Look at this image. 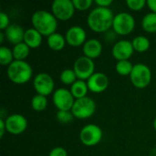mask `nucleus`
<instances>
[{
    "label": "nucleus",
    "instance_id": "1",
    "mask_svg": "<svg viewBox=\"0 0 156 156\" xmlns=\"http://www.w3.org/2000/svg\"><path fill=\"white\" fill-rule=\"evenodd\" d=\"M113 19L114 14L110 8L97 6L89 14L87 24L92 31L96 33H103L112 27Z\"/></svg>",
    "mask_w": 156,
    "mask_h": 156
},
{
    "label": "nucleus",
    "instance_id": "2",
    "mask_svg": "<svg viewBox=\"0 0 156 156\" xmlns=\"http://www.w3.org/2000/svg\"><path fill=\"white\" fill-rule=\"evenodd\" d=\"M33 27L42 36L49 37L56 33L58 27V19L54 15L46 10L36 11L31 17Z\"/></svg>",
    "mask_w": 156,
    "mask_h": 156
},
{
    "label": "nucleus",
    "instance_id": "3",
    "mask_svg": "<svg viewBox=\"0 0 156 156\" xmlns=\"http://www.w3.org/2000/svg\"><path fill=\"white\" fill-rule=\"evenodd\" d=\"M8 79L15 84L21 85L28 82L33 75V69L25 60H14L6 69Z\"/></svg>",
    "mask_w": 156,
    "mask_h": 156
},
{
    "label": "nucleus",
    "instance_id": "4",
    "mask_svg": "<svg viewBox=\"0 0 156 156\" xmlns=\"http://www.w3.org/2000/svg\"><path fill=\"white\" fill-rule=\"evenodd\" d=\"M132 84L137 89L146 88L152 80V71L150 68L143 63H138L133 66L130 75Z\"/></svg>",
    "mask_w": 156,
    "mask_h": 156
},
{
    "label": "nucleus",
    "instance_id": "5",
    "mask_svg": "<svg viewBox=\"0 0 156 156\" xmlns=\"http://www.w3.org/2000/svg\"><path fill=\"white\" fill-rule=\"evenodd\" d=\"M134 27L135 19L131 14L127 12H121L114 16L112 28L117 35H129L133 31Z\"/></svg>",
    "mask_w": 156,
    "mask_h": 156
},
{
    "label": "nucleus",
    "instance_id": "6",
    "mask_svg": "<svg viewBox=\"0 0 156 156\" xmlns=\"http://www.w3.org/2000/svg\"><path fill=\"white\" fill-rule=\"evenodd\" d=\"M95 112L96 103L90 97L76 100L71 109V112L74 115V117L81 120L90 118L95 113Z\"/></svg>",
    "mask_w": 156,
    "mask_h": 156
},
{
    "label": "nucleus",
    "instance_id": "7",
    "mask_svg": "<svg viewBox=\"0 0 156 156\" xmlns=\"http://www.w3.org/2000/svg\"><path fill=\"white\" fill-rule=\"evenodd\" d=\"M75 6L72 0H55L51 5V11L58 20L67 21L75 13Z\"/></svg>",
    "mask_w": 156,
    "mask_h": 156
},
{
    "label": "nucleus",
    "instance_id": "8",
    "mask_svg": "<svg viewBox=\"0 0 156 156\" xmlns=\"http://www.w3.org/2000/svg\"><path fill=\"white\" fill-rule=\"evenodd\" d=\"M103 133L100 126L96 124H87L80 133V140L86 146H94L102 139Z\"/></svg>",
    "mask_w": 156,
    "mask_h": 156
},
{
    "label": "nucleus",
    "instance_id": "9",
    "mask_svg": "<svg viewBox=\"0 0 156 156\" xmlns=\"http://www.w3.org/2000/svg\"><path fill=\"white\" fill-rule=\"evenodd\" d=\"M73 70L76 73L78 80H88L95 73L94 61L85 56L80 57L74 62Z\"/></svg>",
    "mask_w": 156,
    "mask_h": 156
},
{
    "label": "nucleus",
    "instance_id": "10",
    "mask_svg": "<svg viewBox=\"0 0 156 156\" xmlns=\"http://www.w3.org/2000/svg\"><path fill=\"white\" fill-rule=\"evenodd\" d=\"M33 87L37 94L47 97L53 92L55 82L53 78L48 73L41 72L35 77L33 80Z\"/></svg>",
    "mask_w": 156,
    "mask_h": 156
},
{
    "label": "nucleus",
    "instance_id": "11",
    "mask_svg": "<svg viewBox=\"0 0 156 156\" xmlns=\"http://www.w3.org/2000/svg\"><path fill=\"white\" fill-rule=\"evenodd\" d=\"M53 103L58 111H71L75 102V98L71 94L70 90L60 88L53 93Z\"/></svg>",
    "mask_w": 156,
    "mask_h": 156
},
{
    "label": "nucleus",
    "instance_id": "12",
    "mask_svg": "<svg viewBox=\"0 0 156 156\" xmlns=\"http://www.w3.org/2000/svg\"><path fill=\"white\" fill-rule=\"evenodd\" d=\"M5 122L6 132L13 135H19L27 128V120L25 118V116L18 113L7 116Z\"/></svg>",
    "mask_w": 156,
    "mask_h": 156
},
{
    "label": "nucleus",
    "instance_id": "13",
    "mask_svg": "<svg viewBox=\"0 0 156 156\" xmlns=\"http://www.w3.org/2000/svg\"><path fill=\"white\" fill-rule=\"evenodd\" d=\"M134 52L133 43L129 40L122 39L118 41L112 47V56L117 61L121 60H129Z\"/></svg>",
    "mask_w": 156,
    "mask_h": 156
},
{
    "label": "nucleus",
    "instance_id": "14",
    "mask_svg": "<svg viewBox=\"0 0 156 156\" xmlns=\"http://www.w3.org/2000/svg\"><path fill=\"white\" fill-rule=\"evenodd\" d=\"M67 44L70 47H80L83 46L86 42V31L83 27L79 26H73L69 27L65 35Z\"/></svg>",
    "mask_w": 156,
    "mask_h": 156
},
{
    "label": "nucleus",
    "instance_id": "15",
    "mask_svg": "<svg viewBox=\"0 0 156 156\" xmlns=\"http://www.w3.org/2000/svg\"><path fill=\"white\" fill-rule=\"evenodd\" d=\"M109 79L107 75L102 72H95L88 80V88L93 93H101L109 87Z\"/></svg>",
    "mask_w": 156,
    "mask_h": 156
},
{
    "label": "nucleus",
    "instance_id": "16",
    "mask_svg": "<svg viewBox=\"0 0 156 156\" xmlns=\"http://www.w3.org/2000/svg\"><path fill=\"white\" fill-rule=\"evenodd\" d=\"M25 32L26 30H24V28L17 24H11L6 29L4 30L6 40L14 46L24 42Z\"/></svg>",
    "mask_w": 156,
    "mask_h": 156
},
{
    "label": "nucleus",
    "instance_id": "17",
    "mask_svg": "<svg viewBox=\"0 0 156 156\" xmlns=\"http://www.w3.org/2000/svg\"><path fill=\"white\" fill-rule=\"evenodd\" d=\"M82 51L85 57L90 59L97 58L102 53V44L96 38H90L83 45Z\"/></svg>",
    "mask_w": 156,
    "mask_h": 156
},
{
    "label": "nucleus",
    "instance_id": "18",
    "mask_svg": "<svg viewBox=\"0 0 156 156\" xmlns=\"http://www.w3.org/2000/svg\"><path fill=\"white\" fill-rule=\"evenodd\" d=\"M42 37L43 36L37 30H36L34 27H31L27 29L25 32L24 43L27 44L30 48H37L41 45Z\"/></svg>",
    "mask_w": 156,
    "mask_h": 156
},
{
    "label": "nucleus",
    "instance_id": "19",
    "mask_svg": "<svg viewBox=\"0 0 156 156\" xmlns=\"http://www.w3.org/2000/svg\"><path fill=\"white\" fill-rule=\"evenodd\" d=\"M67 41L65 38V36L59 34V33H54L48 37L47 38V44L48 48L54 51H60L65 48Z\"/></svg>",
    "mask_w": 156,
    "mask_h": 156
},
{
    "label": "nucleus",
    "instance_id": "20",
    "mask_svg": "<svg viewBox=\"0 0 156 156\" xmlns=\"http://www.w3.org/2000/svg\"><path fill=\"white\" fill-rule=\"evenodd\" d=\"M70 90L71 94L73 95V97L76 100L87 97V93H88V90H89L87 81L81 80H78L76 82H74L70 86V90Z\"/></svg>",
    "mask_w": 156,
    "mask_h": 156
},
{
    "label": "nucleus",
    "instance_id": "21",
    "mask_svg": "<svg viewBox=\"0 0 156 156\" xmlns=\"http://www.w3.org/2000/svg\"><path fill=\"white\" fill-rule=\"evenodd\" d=\"M13 56L15 60H25L30 53V48L24 42L15 45L13 49Z\"/></svg>",
    "mask_w": 156,
    "mask_h": 156
},
{
    "label": "nucleus",
    "instance_id": "22",
    "mask_svg": "<svg viewBox=\"0 0 156 156\" xmlns=\"http://www.w3.org/2000/svg\"><path fill=\"white\" fill-rule=\"evenodd\" d=\"M143 29L148 33L156 32V13H148L146 14L142 20Z\"/></svg>",
    "mask_w": 156,
    "mask_h": 156
},
{
    "label": "nucleus",
    "instance_id": "23",
    "mask_svg": "<svg viewBox=\"0 0 156 156\" xmlns=\"http://www.w3.org/2000/svg\"><path fill=\"white\" fill-rule=\"evenodd\" d=\"M132 43H133L134 51H137L139 53L146 52L150 48V41L144 36H139V37H134Z\"/></svg>",
    "mask_w": 156,
    "mask_h": 156
},
{
    "label": "nucleus",
    "instance_id": "24",
    "mask_svg": "<svg viewBox=\"0 0 156 156\" xmlns=\"http://www.w3.org/2000/svg\"><path fill=\"white\" fill-rule=\"evenodd\" d=\"M133 66L134 65H133L130 60H121L117 61L115 69L117 73L121 76H130L133 71Z\"/></svg>",
    "mask_w": 156,
    "mask_h": 156
},
{
    "label": "nucleus",
    "instance_id": "25",
    "mask_svg": "<svg viewBox=\"0 0 156 156\" xmlns=\"http://www.w3.org/2000/svg\"><path fill=\"white\" fill-rule=\"evenodd\" d=\"M32 109L36 112H43L48 106V100L47 97L43 95L37 94L32 98L31 101Z\"/></svg>",
    "mask_w": 156,
    "mask_h": 156
},
{
    "label": "nucleus",
    "instance_id": "26",
    "mask_svg": "<svg viewBox=\"0 0 156 156\" xmlns=\"http://www.w3.org/2000/svg\"><path fill=\"white\" fill-rule=\"evenodd\" d=\"M14 56L12 49L7 47L2 46L0 48V64L3 66H9L14 61Z\"/></svg>",
    "mask_w": 156,
    "mask_h": 156
},
{
    "label": "nucleus",
    "instance_id": "27",
    "mask_svg": "<svg viewBox=\"0 0 156 156\" xmlns=\"http://www.w3.org/2000/svg\"><path fill=\"white\" fill-rule=\"evenodd\" d=\"M59 79L61 82L65 85H72L74 82L78 80V78L76 76V73L74 72L73 69H66L61 71Z\"/></svg>",
    "mask_w": 156,
    "mask_h": 156
},
{
    "label": "nucleus",
    "instance_id": "28",
    "mask_svg": "<svg viewBox=\"0 0 156 156\" xmlns=\"http://www.w3.org/2000/svg\"><path fill=\"white\" fill-rule=\"evenodd\" d=\"M56 117L59 122L64 123V124L69 123L70 122H72L73 118H75L71 111H58Z\"/></svg>",
    "mask_w": 156,
    "mask_h": 156
},
{
    "label": "nucleus",
    "instance_id": "29",
    "mask_svg": "<svg viewBox=\"0 0 156 156\" xmlns=\"http://www.w3.org/2000/svg\"><path fill=\"white\" fill-rule=\"evenodd\" d=\"M126 5L128 7L133 11H139L142 10L145 5H147V1L145 0H127Z\"/></svg>",
    "mask_w": 156,
    "mask_h": 156
},
{
    "label": "nucleus",
    "instance_id": "30",
    "mask_svg": "<svg viewBox=\"0 0 156 156\" xmlns=\"http://www.w3.org/2000/svg\"><path fill=\"white\" fill-rule=\"evenodd\" d=\"M72 2L75 6V9L79 11L88 10L93 4L92 0H72Z\"/></svg>",
    "mask_w": 156,
    "mask_h": 156
},
{
    "label": "nucleus",
    "instance_id": "31",
    "mask_svg": "<svg viewBox=\"0 0 156 156\" xmlns=\"http://www.w3.org/2000/svg\"><path fill=\"white\" fill-rule=\"evenodd\" d=\"M10 25H11L10 19H9V16H7V14H5V12H1L0 13V29L5 30Z\"/></svg>",
    "mask_w": 156,
    "mask_h": 156
},
{
    "label": "nucleus",
    "instance_id": "32",
    "mask_svg": "<svg viewBox=\"0 0 156 156\" xmlns=\"http://www.w3.org/2000/svg\"><path fill=\"white\" fill-rule=\"evenodd\" d=\"M48 156H68V153L63 147H55L49 152Z\"/></svg>",
    "mask_w": 156,
    "mask_h": 156
},
{
    "label": "nucleus",
    "instance_id": "33",
    "mask_svg": "<svg viewBox=\"0 0 156 156\" xmlns=\"http://www.w3.org/2000/svg\"><path fill=\"white\" fill-rule=\"evenodd\" d=\"M112 2H113L112 0H96L95 4L97 5V6L109 8V6L112 4Z\"/></svg>",
    "mask_w": 156,
    "mask_h": 156
},
{
    "label": "nucleus",
    "instance_id": "34",
    "mask_svg": "<svg viewBox=\"0 0 156 156\" xmlns=\"http://www.w3.org/2000/svg\"><path fill=\"white\" fill-rule=\"evenodd\" d=\"M6 132V127H5V122L3 118L0 119V137L3 138L5 133Z\"/></svg>",
    "mask_w": 156,
    "mask_h": 156
},
{
    "label": "nucleus",
    "instance_id": "35",
    "mask_svg": "<svg viewBox=\"0 0 156 156\" xmlns=\"http://www.w3.org/2000/svg\"><path fill=\"white\" fill-rule=\"evenodd\" d=\"M147 5L153 13H156V0H148Z\"/></svg>",
    "mask_w": 156,
    "mask_h": 156
},
{
    "label": "nucleus",
    "instance_id": "36",
    "mask_svg": "<svg viewBox=\"0 0 156 156\" xmlns=\"http://www.w3.org/2000/svg\"><path fill=\"white\" fill-rule=\"evenodd\" d=\"M5 37V34H4V32H1L0 33V42L1 43H3L4 42V38Z\"/></svg>",
    "mask_w": 156,
    "mask_h": 156
},
{
    "label": "nucleus",
    "instance_id": "37",
    "mask_svg": "<svg viewBox=\"0 0 156 156\" xmlns=\"http://www.w3.org/2000/svg\"><path fill=\"white\" fill-rule=\"evenodd\" d=\"M154 130L156 131V118L154 119Z\"/></svg>",
    "mask_w": 156,
    "mask_h": 156
}]
</instances>
